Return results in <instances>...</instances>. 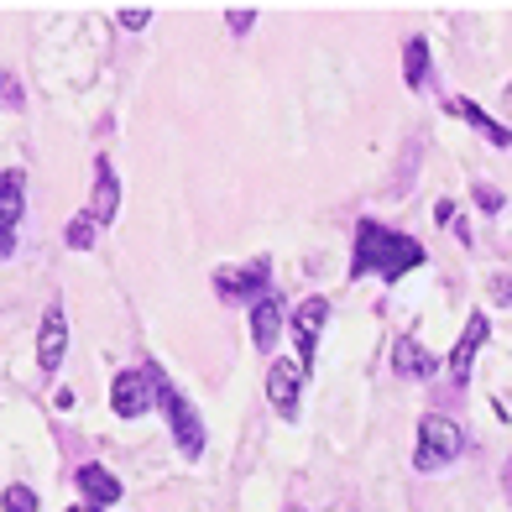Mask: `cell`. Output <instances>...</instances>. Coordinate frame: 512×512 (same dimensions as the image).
I'll return each instance as SVG.
<instances>
[{
    "mask_svg": "<svg viewBox=\"0 0 512 512\" xmlns=\"http://www.w3.org/2000/svg\"><path fill=\"white\" fill-rule=\"evenodd\" d=\"M429 251L424 241L403 236L382 220H356V241H351V277H382V283H403L413 267H424Z\"/></svg>",
    "mask_w": 512,
    "mask_h": 512,
    "instance_id": "obj_1",
    "label": "cell"
},
{
    "mask_svg": "<svg viewBox=\"0 0 512 512\" xmlns=\"http://www.w3.org/2000/svg\"><path fill=\"white\" fill-rule=\"evenodd\" d=\"M147 371H152V382H157V408H162V418H168V429H173V439H178V450L189 455V460H199V455H204V418L194 413V403L173 387V377H168L162 366L147 361Z\"/></svg>",
    "mask_w": 512,
    "mask_h": 512,
    "instance_id": "obj_2",
    "label": "cell"
},
{
    "mask_svg": "<svg viewBox=\"0 0 512 512\" xmlns=\"http://www.w3.org/2000/svg\"><path fill=\"white\" fill-rule=\"evenodd\" d=\"M465 450V429L445 413H424L418 418V450H413V471H445Z\"/></svg>",
    "mask_w": 512,
    "mask_h": 512,
    "instance_id": "obj_3",
    "label": "cell"
},
{
    "mask_svg": "<svg viewBox=\"0 0 512 512\" xmlns=\"http://www.w3.org/2000/svg\"><path fill=\"white\" fill-rule=\"evenodd\" d=\"M267 277H272L267 256H256L251 267H220L215 272V293L225 298V304H246V298L262 304V298H267Z\"/></svg>",
    "mask_w": 512,
    "mask_h": 512,
    "instance_id": "obj_4",
    "label": "cell"
},
{
    "mask_svg": "<svg viewBox=\"0 0 512 512\" xmlns=\"http://www.w3.org/2000/svg\"><path fill=\"white\" fill-rule=\"evenodd\" d=\"M304 382H309V366L304 361H272V371H267V403L283 413V418H298V398H304Z\"/></svg>",
    "mask_w": 512,
    "mask_h": 512,
    "instance_id": "obj_5",
    "label": "cell"
},
{
    "mask_svg": "<svg viewBox=\"0 0 512 512\" xmlns=\"http://www.w3.org/2000/svg\"><path fill=\"white\" fill-rule=\"evenodd\" d=\"M110 408L115 418H142L147 408H157V382H152V371H121V377L110 382Z\"/></svg>",
    "mask_w": 512,
    "mask_h": 512,
    "instance_id": "obj_6",
    "label": "cell"
},
{
    "mask_svg": "<svg viewBox=\"0 0 512 512\" xmlns=\"http://www.w3.org/2000/svg\"><path fill=\"white\" fill-rule=\"evenodd\" d=\"M21 215H27V173L11 168V173H0V262L16 251Z\"/></svg>",
    "mask_w": 512,
    "mask_h": 512,
    "instance_id": "obj_7",
    "label": "cell"
},
{
    "mask_svg": "<svg viewBox=\"0 0 512 512\" xmlns=\"http://www.w3.org/2000/svg\"><path fill=\"white\" fill-rule=\"evenodd\" d=\"M330 324V298H304V304L293 309V345H298V361L314 366V351H319V330Z\"/></svg>",
    "mask_w": 512,
    "mask_h": 512,
    "instance_id": "obj_8",
    "label": "cell"
},
{
    "mask_svg": "<svg viewBox=\"0 0 512 512\" xmlns=\"http://www.w3.org/2000/svg\"><path fill=\"white\" fill-rule=\"evenodd\" d=\"M492 340V319H486L481 309H471V319H465V335L455 340V351H450V361H445V371L455 377V387H465L471 382V361H476V351Z\"/></svg>",
    "mask_w": 512,
    "mask_h": 512,
    "instance_id": "obj_9",
    "label": "cell"
},
{
    "mask_svg": "<svg viewBox=\"0 0 512 512\" xmlns=\"http://www.w3.org/2000/svg\"><path fill=\"white\" fill-rule=\"evenodd\" d=\"M63 351H68V314H63V304H53L37 324V371L53 377V371L63 366Z\"/></svg>",
    "mask_w": 512,
    "mask_h": 512,
    "instance_id": "obj_10",
    "label": "cell"
},
{
    "mask_svg": "<svg viewBox=\"0 0 512 512\" xmlns=\"http://www.w3.org/2000/svg\"><path fill=\"white\" fill-rule=\"evenodd\" d=\"M445 110H450V115H460V121L471 126V131H481V136H486V142H492V147H512V126H502L497 115H486V110H481L476 100H465V95H450V100H445Z\"/></svg>",
    "mask_w": 512,
    "mask_h": 512,
    "instance_id": "obj_11",
    "label": "cell"
},
{
    "mask_svg": "<svg viewBox=\"0 0 512 512\" xmlns=\"http://www.w3.org/2000/svg\"><path fill=\"white\" fill-rule=\"evenodd\" d=\"M115 215H121V183H115L110 157H95V204H89V220L115 225Z\"/></svg>",
    "mask_w": 512,
    "mask_h": 512,
    "instance_id": "obj_12",
    "label": "cell"
},
{
    "mask_svg": "<svg viewBox=\"0 0 512 512\" xmlns=\"http://www.w3.org/2000/svg\"><path fill=\"white\" fill-rule=\"evenodd\" d=\"M79 492L95 507H115V502H121V476L105 471L100 460H89V465H79Z\"/></svg>",
    "mask_w": 512,
    "mask_h": 512,
    "instance_id": "obj_13",
    "label": "cell"
},
{
    "mask_svg": "<svg viewBox=\"0 0 512 512\" xmlns=\"http://www.w3.org/2000/svg\"><path fill=\"white\" fill-rule=\"evenodd\" d=\"M392 366H398V377H413V382H429L439 371V361L424 351V340H413V335H403L392 345Z\"/></svg>",
    "mask_w": 512,
    "mask_h": 512,
    "instance_id": "obj_14",
    "label": "cell"
},
{
    "mask_svg": "<svg viewBox=\"0 0 512 512\" xmlns=\"http://www.w3.org/2000/svg\"><path fill=\"white\" fill-rule=\"evenodd\" d=\"M277 335H283V304L267 293L262 304H251V340H256V351H272Z\"/></svg>",
    "mask_w": 512,
    "mask_h": 512,
    "instance_id": "obj_15",
    "label": "cell"
},
{
    "mask_svg": "<svg viewBox=\"0 0 512 512\" xmlns=\"http://www.w3.org/2000/svg\"><path fill=\"white\" fill-rule=\"evenodd\" d=\"M403 79H408V89H424L429 84V42L424 37H408L403 42Z\"/></svg>",
    "mask_w": 512,
    "mask_h": 512,
    "instance_id": "obj_16",
    "label": "cell"
},
{
    "mask_svg": "<svg viewBox=\"0 0 512 512\" xmlns=\"http://www.w3.org/2000/svg\"><path fill=\"white\" fill-rule=\"evenodd\" d=\"M42 507V497L32 492V486H21V481H11L6 492H0V512H37Z\"/></svg>",
    "mask_w": 512,
    "mask_h": 512,
    "instance_id": "obj_17",
    "label": "cell"
},
{
    "mask_svg": "<svg viewBox=\"0 0 512 512\" xmlns=\"http://www.w3.org/2000/svg\"><path fill=\"white\" fill-rule=\"evenodd\" d=\"M95 220H89V215H79V220H68V230H63V241L68 246H74V251H89V246H95Z\"/></svg>",
    "mask_w": 512,
    "mask_h": 512,
    "instance_id": "obj_18",
    "label": "cell"
},
{
    "mask_svg": "<svg viewBox=\"0 0 512 512\" xmlns=\"http://www.w3.org/2000/svg\"><path fill=\"white\" fill-rule=\"evenodd\" d=\"M502 189H492V183H476V209H481V215H502Z\"/></svg>",
    "mask_w": 512,
    "mask_h": 512,
    "instance_id": "obj_19",
    "label": "cell"
},
{
    "mask_svg": "<svg viewBox=\"0 0 512 512\" xmlns=\"http://www.w3.org/2000/svg\"><path fill=\"white\" fill-rule=\"evenodd\" d=\"M251 21H256L251 6H230V11H225V27H230V32H241V37L251 32Z\"/></svg>",
    "mask_w": 512,
    "mask_h": 512,
    "instance_id": "obj_20",
    "label": "cell"
},
{
    "mask_svg": "<svg viewBox=\"0 0 512 512\" xmlns=\"http://www.w3.org/2000/svg\"><path fill=\"white\" fill-rule=\"evenodd\" d=\"M486 293H492V304H507V309H512V277H507V272H492Z\"/></svg>",
    "mask_w": 512,
    "mask_h": 512,
    "instance_id": "obj_21",
    "label": "cell"
},
{
    "mask_svg": "<svg viewBox=\"0 0 512 512\" xmlns=\"http://www.w3.org/2000/svg\"><path fill=\"white\" fill-rule=\"evenodd\" d=\"M147 21H152V6H126V11H121V27H126V32H142Z\"/></svg>",
    "mask_w": 512,
    "mask_h": 512,
    "instance_id": "obj_22",
    "label": "cell"
},
{
    "mask_svg": "<svg viewBox=\"0 0 512 512\" xmlns=\"http://www.w3.org/2000/svg\"><path fill=\"white\" fill-rule=\"evenodd\" d=\"M0 100H6V105H21V89H16V79H0Z\"/></svg>",
    "mask_w": 512,
    "mask_h": 512,
    "instance_id": "obj_23",
    "label": "cell"
},
{
    "mask_svg": "<svg viewBox=\"0 0 512 512\" xmlns=\"http://www.w3.org/2000/svg\"><path fill=\"white\" fill-rule=\"evenodd\" d=\"M434 220H439V225H450V220H455V204H450V199H439V204H434Z\"/></svg>",
    "mask_w": 512,
    "mask_h": 512,
    "instance_id": "obj_24",
    "label": "cell"
},
{
    "mask_svg": "<svg viewBox=\"0 0 512 512\" xmlns=\"http://www.w3.org/2000/svg\"><path fill=\"white\" fill-rule=\"evenodd\" d=\"M68 512H100V507H95V502H84V507H68Z\"/></svg>",
    "mask_w": 512,
    "mask_h": 512,
    "instance_id": "obj_25",
    "label": "cell"
},
{
    "mask_svg": "<svg viewBox=\"0 0 512 512\" xmlns=\"http://www.w3.org/2000/svg\"><path fill=\"white\" fill-rule=\"evenodd\" d=\"M507 486H512V465H507Z\"/></svg>",
    "mask_w": 512,
    "mask_h": 512,
    "instance_id": "obj_26",
    "label": "cell"
},
{
    "mask_svg": "<svg viewBox=\"0 0 512 512\" xmlns=\"http://www.w3.org/2000/svg\"><path fill=\"white\" fill-rule=\"evenodd\" d=\"M288 512H304V507H288Z\"/></svg>",
    "mask_w": 512,
    "mask_h": 512,
    "instance_id": "obj_27",
    "label": "cell"
}]
</instances>
